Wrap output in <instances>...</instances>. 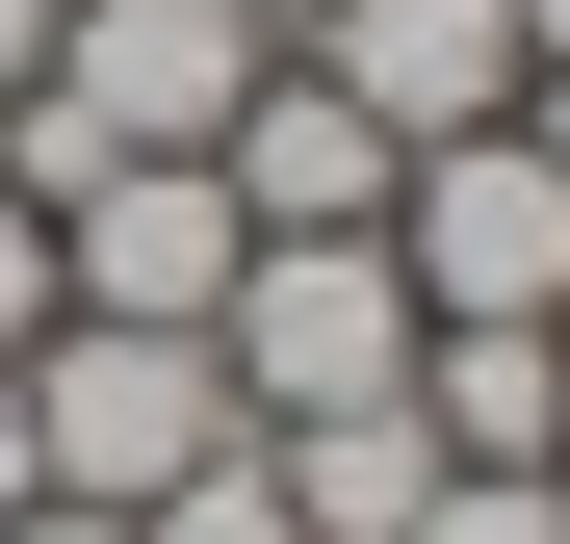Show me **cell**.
I'll return each mask as SVG.
<instances>
[{"label": "cell", "mask_w": 570, "mask_h": 544, "mask_svg": "<svg viewBox=\"0 0 570 544\" xmlns=\"http://www.w3.org/2000/svg\"><path fill=\"white\" fill-rule=\"evenodd\" d=\"M415 259L390 234H234V286H208V363H234V441L285 415H363V389H415Z\"/></svg>", "instance_id": "cell-2"}, {"label": "cell", "mask_w": 570, "mask_h": 544, "mask_svg": "<svg viewBox=\"0 0 570 544\" xmlns=\"http://www.w3.org/2000/svg\"><path fill=\"white\" fill-rule=\"evenodd\" d=\"M27 337H52V208L0 181V363H27Z\"/></svg>", "instance_id": "cell-11"}, {"label": "cell", "mask_w": 570, "mask_h": 544, "mask_svg": "<svg viewBox=\"0 0 570 544\" xmlns=\"http://www.w3.org/2000/svg\"><path fill=\"white\" fill-rule=\"evenodd\" d=\"M208 181H234V234H390V181H415V156L363 130L337 78H259V105L208 130Z\"/></svg>", "instance_id": "cell-6"}, {"label": "cell", "mask_w": 570, "mask_h": 544, "mask_svg": "<svg viewBox=\"0 0 570 544\" xmlns=\"http://www.w3.org/2000/svg\"><path fill=\"white\" fill-rule=\"evenodd\" d=\"M181 467H234V363L181 337V311H52V337H27V493L156 518Z\"/></svg>", "instance_id": "cell-1"}, {"label": "cell", "mask_w": 570, "mask_h": 544, "mask_svg": "<svg viewBox=\"0 0 570 544\" xmlns=\"http://www.w3.org/2000/svg\"><path fill=\"white\" fill-rule=\"evenodd\" d=\"M390 259H415V311L441 337H570V156L493 105V130H441L390 181Z\"/></svg>", "instance_id": "cell-3"}, {"label": "cell", "mask_w": 570, "mask_h": 544, "mask_svg": "<svg viewBox=\"0 0 570 544\" xmlns=\"http://www.w3.org/2000/svg\"><path fill=\"white\" fill-rule=\"evenodd\" d=\"M259 0H52V78H27V105L52 130H105V156H208L234 105H259Z\"/></svg>", "instance_id": "cell-4"}, {"label": "cell", "mask_w": 570, "mask_h": 544, "mask_svg": "<svg viewBox=\"0 0 570 544\" xmlns=\"http://www.w3.org/2000/svg\"><path fill=\"white\" fill-rule=\"evenodd\" d=\"M130 544H312V518H285V467H259V441H234V467H181Z\"/></svg>", "instance_id": "cell-9"}, {"label": "cell", "mask_w": 570, "mask_h": 544, "mask_svg": "<svg viewBox=\"0 0 570 544\" xmlns=\"http://www.w3.org/2000/svg\"><path fill=\"white\" fill-rule=\"evenodd\" d=\"M415 415H441V467H544L570 441V337H415Z\"/></svg>", "instance_id": "cell-8"}, {"label": "cell", "mask_w": 570, "mask_h": 544, "mask_svg": "<svg viewBox=\"0 0 570 544\" xmlns=\"http://www.w3.org/2000/svg\"><path fill=\"white\" fill-rule=\"evenodd\" d=\"M544 52H570V0H519V78H544Z\"/></svg>", "instance_id": "cell-13"}, {"label": "cell", "mask_w": 570, "mask_h": 544, "mask_svg": "<svg viewBox=\"0 0 570 544\" xmlns=\"http://www.w3.org/2000/svg\"><path fill=\"white\" fill-rule=\"evenodd\" d=\"M415 544H570V493H544V467H441V493H415Z\"/></svg>", "instance_id": "cell-10"}, {"label": "cell", "mask_w": 570, "mask_h": 544, "mask_svg": "<svg viewBox=\"0 0 570 544\" xmlns=\"http://www.w3.org/2000/svg\"><path fill=\"white\" fill-rule=\"evenodd\" d=\"M259 467H285V518H312V544H415V493H441V415H415V389H363V415H285Z\"/></svg>", "instance_id": "cell-7"}, {"label": "cell", "mask_w": 570, "mask_h": 544, "mask_svg": "<svg viewBox=\"0 0 570 544\" xmlns=\"http://www.w3.org/2000/svg\"><path fill=\"white\" fill-rule=\"evenodd\" d=\"M312 78H337L390 156H441V130L519 105V0H312Z\"/></svg>", "instance_id": "cell-5"}, {"label": "cell", "mask_w": 570, "mask_h": 544, "mask_svg": "<svg viewBox=\"0 0 570 544\" xmlns=\"http://www.w3.org/2000/svg\"><path fill=\"white\" fill-rule=\"evenodd\" d=\"M27 78H52V0H0V105H27Z\"/></svg>", "instance_id": "cell-12"}, {"label": "cell", "mask_w": 570, "mask_h": 544, "mask_svg": "<svg viewBox=\"0 0 570 544\" xmlns=\"http://www.w3.org/2000/svg\"><path fill=\"white\" fill-rule=\"evenodd\" d=\"M259 27H312V0H259Z\"/></svg>", "instance_id": "cell-14"}]
</instances>
